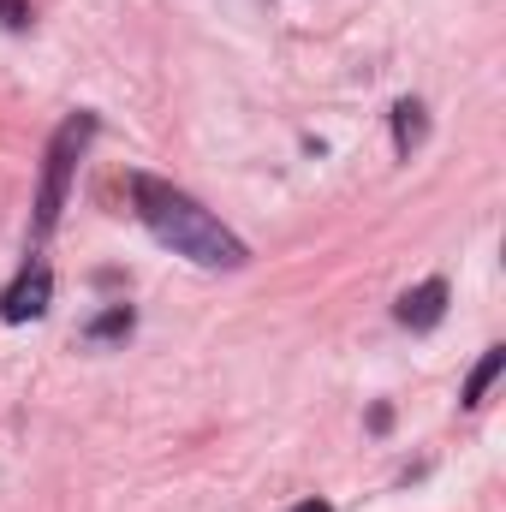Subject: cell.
I'll return each mask as SVG.
<instances>
[{"instance_id": "obj_6", "label": "cell", "mask_w": 506, "mask_h": 512, "mask_svg": "<svg viewBox=\"0 0 506 512\" xmlns=\"http://www.w3.org/2000/svg\"><path fill=\"white\" fill-rule=\"evenodd\" d=\"M501 370H506V346H489V352H483V364L471 370V382H465V399H459V405H465V411H477V405L489 399V387H495Z\"/></svg>"}, {"instance_id": "obj_7", "label": "cell", "mask_w": 506, "mask_h": 512, "mask_svg": "<svg viewBox=\"0 0 506 512\" xmlns=\"http://www.w3.org/2000/svg\"><path fill=\"white\" fill-rule=\"evenodd\" d=\"M131 334V304H114V310H102L90 328H84V340H126Z\"/></svg>"}, {"instance_id": "obj_3", "label": "cell", "mask_w": 506, "mask_h": 512, "mask_svg": "<svg viewBox=\"0 0 506 512\" xmlns=\"http://www.w3.org/2000/svg\"><path fill=\"white\" fill-rule=\"evenodd\" d=\"M48 298H54V268L30 251V262L18 268V280H12L6 298H0V322H36V316L48 310Z\"/></svg>"}, {"instance_id": "obj_8", "label": "cell", "mask_w": 506, "mask_h": 512, "mask_svg": "<svg viewBox=\"0 0 506 512\" xmlns=\"http://www.w3.org/2000/svg\"><path fill=\"white\" fill-rule=\"evenodd\" d=\"M0 24H6V30H24V24H30V6H24V0H0Z\"/></svg>"}, {"instance_id": "obj_5", "label": "cell", "mask_w": 506, "mask_h": 512, "mask_svg": "<svg viewBox=\"0 0 506 512\" xmlns=\"http://www.w3.org/2000/svg\"><path fill=\"white\" fill-rule=\"evenodd\" d=\"M423 131H429V120H423V102H393V149L399 155H411L417 143H423Z\"/></svg>"}, {"instance_id": "obj_4", "label": "cell", "mask_w": 506, "mask_h": 512, "mask_svg": "<svg viewBox=\"0 0 506 512\" xmlns=\"http://www.w3.org/2000/svg\"><path fill=\"white\" fill-rule=\"evenodd\" d=\"M399 328H411V334H429L441 316H447V280H423V286H411L405 298H399Z\"/></svg>"}, {"instance_id": "obj_2", "label": "cell", "mask_w": 506, "mask_h": 512, "mask_svg": "<svg viewBox=\"0 0 506 512\" xmlns=\"http://www.w3.org/2000/svg\"><path fill=\"white\" fill-rule=\"evenodd\" d=\"M96 137V114H72L66 126L48 137V161H42V191H36V245L54 233L60 209H66V185H72V167L84 155V143Z\"/></svg>"}, {"instance_id": "obj_9", "label": "cell", "mask_w": 506, "mask_h": 512, "mask_svg": "<svg viewBox=\"0 0 506 512\" xmlns=\"http://www.w3.org/2000/svg\"><path fill=\"white\" fill-rule=\"evenodd\" d=\"M292 512H334V507H328V501H298Z\"/></svg>"}, {"instance_id": "obj_1", "label": "cell", "mask_w": 506, "mask_h": 512, "mask_svg": "<svg viewBox=\"0 0 506 512\" xmlns=\"http://www.w3.org/2000/svg\"><path fill=\"white\" fill-rule=\"evenodd\" d=\"M131 203H137V221H143L161 245H173L179 256H191L197 268H245V262H251L245 239H239L233 227H221L197 197H185L179 185H167V179H155V173H131Z\"/></svg>"}]
</instances>
